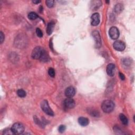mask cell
I'll return each instance as SVG.
<instances>
[{
	"mask_svg": "<svg viewBox=\"0 0 135 135\" xmlns=\"http://www.w3.org/2000/svg\"><path fill=\"white\" fill-rule=\"evenodd\" d=\"M115 104L110 100H105L101 104V109L105 113H110L114 110Z\"/></svg>",
	"mask_w": 135,
	"mask_h": 135,
	"instance_id": "cell-1",
	"label": "cell"
},
{
	"mask_svg": "<svg viewBox=\"0 0 135 135\" xmlns=\"http://www.w3.org/2000/svg\"><path fill=\"white\" fill-rule=\"evenodd\" d=\"M11 130L14 134H20L24 131V127L21 123L16 122L11 127Z\"/></svg>",
	"mask_w": 135,
	"mask_h": 135,
	"instance_id": "cell-2",
	"label": "cell"
},
{
	"mask_svg": "<svg viewBox=\"0 0 135 135\" xmlns=\"http://www.w3.org/2000/svg\"><path fill=\"white\" fill-rule=\"evenodd\" d=\"M41 107L44 112L48 115L50 116H53L54 113L52 110L50 108L48 102L47 100H43L41 103Z\"/></svg>",
	"mask_w": 135,
	"mask_h": 135,
	"instance_id": "cell-3",
	"label": "cell"
},
{
	"mask_svg": "<svg viewBox=\"0 0 135 135\" xmlns=\"http://www.w3.org/2000/svg\"><path fill=\"white\" fill-rule=\"evenodd\" d=\"M92 36L95 41V46L97 48H99L101 46V39L99 32L95 31L92 33Z\"/></svg>",
	"mask_w": 135,
	"mask_h": 135,
	"instance_id": "cell-4",
	"label": "cell"
},
{
	"mask_svg": "<svg viewBox=\"0 0 135 135\" xmlns=\"http://www.w3.org/2000/svg\"><path fill=\"white\" fill-rule=\"evenodd\" d=\"M109 34L110 38L113 40H116L118 39L120 34L118 28L115 26H113L110 29L109 31Z\"/></svg>",
	"mask_w": 135,
	"mask_h": 135,
	"instance_id": "cell-5",
	"label": "cell"
},
{
	"mask_svg": "<svg viewBox=\"0 0 135 135\" xmlns=\"http://www.w3.org/2000/svg\"><path fill=\"white\" fill-rule=\"evenodd\" d=\"M43 49L40 46H37L35 48L31 54V57L34 59H40V57L41 56Z\"/></svg>",
	"mask_w": 135,
	"mask_h": 135,
	"instance_id": "cell-6",
	"label": "cell"
},
{
	"mask_svg": "<svg viewBox=\"0 0 135 135\" xmlns=\"http://www.w3.org/2000/svg\"><path fill=\"white\" fill-rule=\"evenodd\" d=\"M114 48L118 51H122L125 49L126 45L125 43L121 41H116L113 44Z\"/></svg>",
	"mask_w": 135,
	"mask_h": 135,
	"instance_id": "cell-7",
	"label": "cell"
},
{
	"mask_svg": "<svg viewBox=\"0 0 135 135\" xmlns=\"http://www.w3.org/2000/svg\"><path fill=\"white\" fill-rule=\"evenodd\" d=\"M100 21V16L98 13H95L91 17V24L93 26H97Z\"/></svg>",
	"mask_w": 135,
	"mask_h": 135,
	"instance_id": "cell-8",
	"label": "cell"
},
{
	"mask_svg": "<svg viewBox=\"0 0 135 135\" xmlns=\"http://www.w3.org/2000/svg\"><path fill=\"white\" fill-rule=\"evenodd\" d=\"M64 105L67 108L72 109L75 106V101L72 98H67L64 101Z\"/></svg>",
	"mask_w": 135,
	"mask_h": 135,
	"instance_id": "cell-9",
	"label": "cell"
},
{
	"mask_svg": "<svg viewBox=\"0 0 135 135\" xmlns=\"http://www.w3.org/2000/svg\"><path fill=\"white\" fill-rule=\"evenodd\" d=\"M75 94V90L73 87H69L65 90V95L68 98H72Z\"/></svg>",
	"mask_w": 135,
	"mask_h": 135,
	"instance_id": "cell-10",
	"label": "cell"
},
{
	"mask_svg": "<svg viewBox=\"0 0 135 135\" xmlns=\"http://www.w3.org/2000/svg\"><path fill=\"white\" fill-rule=\"evenodd\" d=\"M115 66L113 63H110L107 67V73L110 76L113 77L115 74Z\"/></svg>",
	"mask_w": 135,
	"mask_h": 135,
	"instance_id": "cell-11",
	"label": "cell"
},
{
	"mask_svg": "<svg viewBox=\"0 0 135 135\" xmlns=\"http://www.w3.org/2000/svg\"><path fill=\"white\" fill-rule=\"evenodd\" d=\"M79 124L82 126H86L89 124V119L86 117H81L78 119Z\"/></svg>",
	"mask_w": 135,
	"mask_h": 135,
	"instance_id": "cell-12",
	"label": "cell"
},
{
	"mask_svg": "<svg viewBox=\"0 0 135 135\" xmlns=\"http://www.w3.org/2000/svg\"><path fill=\"white\" fill-rule=\"evenodd\" d=\"M40 60L41 61L43 62H48L49 60V56L48 55V54H47V53L46 52V51L43 49V51L42 52L41 56V57H40Z\"/></svg>",
	"mask_w": 135,
	"mask_h": 135,
	"instance_id": "cell-13",
	"label": "cell"
},
{
	"mask_svg": "<svg viewBox=\"0 0 135 135\" xmlns=\"http://www.w3.org/2000/svg\"><path fill=\"white\" fill-rule=\"evenodd\" d=\"M54 27H55V23L53 22H50L48 24L46 28V33H48L49 36H50V35L52 34L53 31Z\"/></svg>",
	"mask_w": 135,
	"mask_h": 135,
	"instance_id": "cell-14",
	"label": "cell"
},
{
	"mask_svg": "<svg viewBox=\"0 0 135 135\" xmlns=\"http://www.w3.org/2000/svg\"><path fill=\"white\" fill-rule=\"evenodd\" d=\"M114 10L116 13H120L124 10V6L121 3H118L115 5Z\"/></svg>",
	"mask_w": 135,
	"mask_h": 135,
	"instance_id": "cell-15",
	"label": "cell"
},
{
	"mask_svg": "<svg viewBox=\"0 0 135 135\" xmlns=\"http://www.w3.org/2000/svg\"><path fill=\"white\" fill-rule=\"evenodd\" d=\"M119 118H120V121H121V122L123 124L125 125H128V120L127 117L124 114H120L119 115Z\"/></svg>",
	"mask_w": 135,
	"mask_h": 135,
	"instance_id": "cell-16",
	"label": "cell"
},
{
	"mask_svg": "<svg viewBox=\"0 0 135 135\" xmlns=\"http://www.w3.org/2000/svg\"><path fill=\"white\" fill-rule=\"evenodd\" d=\"M28 18L31 20H34L37 19L38 17V15L35 12H31L29 13L28 14Z\"/></svg>",
	"mask_w": 135,
	"mask_h": 135,
	"instance_id": "cell-17",
	"label": "cell"
},
{
	"mask_svg": "<svg viewBox=\"0 0 135 135\" xmlns=\"http://www.w3.org/2000/svg\"><path fill=\"white\" fill-rule=\"evenodd\" d=\"M17 95L20 98H24L26 96V92L23 89H19L17 91Z\"/></svg>",
	"mask_w": 135,
	"mask_h": 135,
	"instance_id": "cell-18",
	"label": "cell"
},
{
	"mask_svg": "<svg viewBox=\"0 0 135 135\" xmlns=\"http://www.w3.org/2000/svg\"><path fill=\"white\" fill-rule=\"evenodd\" d=\"M48 73L51 77L54 78L55 77L56 73H55V70H54V69H53L52 68H49L48 70Z\"/></svg>",
	"mask_w": 135,
	"mask_h": 135,
	"instance_id": "cell-19",
	"label": "cell"
},
{
	"mask_svg": "<svg viewBox=\"0 0 135 135\" xmlns=\"http://www.w3.org/2000/svg\"><path fill=\"white\" fill-rule=\"evenodd\" d=\"M45 3H46V5L48 6V7L51 8L53 7L55 1H53V0H47V1H46Z\"/></svg>",
	"mask_w": 135,
	"mask_h": 135,
	"instance_id": "cell-20",
	"label": "cell"
},
{
	"mask_svg": "<svg viewBox=\"0 0 135 135\" xmlns=\"http://www.w3.org/2000/svg\"><path fill=\"white\" fill-rule=\"evenodd\" d=\"M36 33L37 34V36L40 38H42L43 37V33H42L41 30V29L39 28H37Z\"/></svg>",
	"mask_w": 135,
	"mask_h": 135,
	"instance_id": "cell-21",
	"label": "cell"
},
{
	"mask_svg": "<svg viewBox=\"0 0 135 135\" xmlns=\"http://www.w3.org/2000/svg\"><path fill=\"white\" fill-rule=\"evenodd\" d=\"M66 127L65 126H64V125H60L59 126V128H58V130H59V131L60 132L62 133V132H63L64 131L66 130Z\"/></svg>",
	"mask_w": 135,
	"mask_h": 135,
	"instance_id": "cell-22",
	"label": "cell"
},
{
	"mask_svg": "<svg viewBox=\"0 0 135 135\" xmlns=\"http://www.w3.org/2000/svg\"><path fill=\"white\" fill-rule=\"evenodd\" d=\"M4 39H5V36L3 33L2 32H0V42H1V44L3 42Z\"/></svg>",
	"mask_w": 135,
	"mask_h": 135,
	"instance_id": "cell-23",
	"label": "cell"
},
{
	"mask_svg": "<svg viewBox=\"0 0 135 135\" xmlns=\"http://www.w3.org/2000/svg\"><path fill=\"white\" fill-rule=\"evenodd\" d=\"M3 134H13V133L12 132L11 130V129H6L3 132Z\"/></svg>",
	"mask_w": 135,
	"mask_h": 135,
	"instance_id": "cell-24",
	"label": "cell"
},
{
	"mask_svg": "<svg viewBox=\"0 0 135 135\" xmlns=\"http://www.w3.org/2000/svg\"><path fill=\"white\" fill-rule=\"evenodd\" d=\"M119 77L121 79V80H124L125 79V75L123 74L122 73H121V72L119 73Z\"/></svg>",
	"mask_w": 135,
	"mask_h": 135,
	"instance_id": "cell-25",
	"label": "cell"
},
{
	"mask_svg": "<svg viewBox=\"0 0 135 135\" xmlns=\"http://www.w3.org/2000/svg\"><path fill=\"white\" fill-rule=\"evenodd\" d=\"M124 63V64H125V65H126V66H128V65H129V64H130V61L128 59L125 60Z\"/></svg>",
	"mask_w": 135,
	"mask_h": 135,
	"instance_id": "cell-26",
	"label": "cell"
},
{
	"mask_svg": "<svg viewBox=\"0 0 135 135\" xmlns=\"http://www.w3.org/2000/svg\"><path fill=\"white\" fill-rule=\"evenodd\" d=\"M32 2H33V3H34V4H37L40 3L41 2V1H33Z\"/></svg>",
	"mask_w": 135,
	"mask_h": 135,
	"instance_id": "cell-27",
	"label": "cell"
}]
</instances>
